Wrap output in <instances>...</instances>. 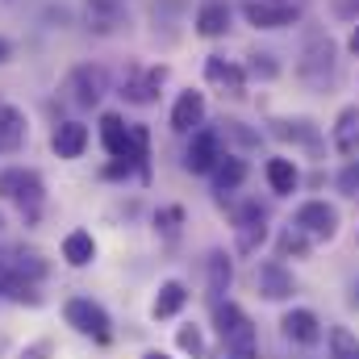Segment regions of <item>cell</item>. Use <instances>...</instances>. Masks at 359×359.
I'll list each match as a JSON object with an SVG mask.
<instances>
[{
	"label": "cell",
	"instance_id": "cell-4",
	"mask_svg": "<svg viewBox=\"0 0 359 359\" xmlns=\"http://www.w3.org/2000/svg\"><path fill=\"white\" fill-rule=\"evenodd\" d=\"M63 318H67V326L72 330H80V334H88L96 343H109V334H113V322H109V313L88 301V297H72L67 305H63Z\"/></svg>",
	"mask_w": 359,
	"mask_h": 359
},
{
	"label": "cell",
	"instance_id": "cell-28",
	"mask_svg": "<svg viewBox=\"0 0 359 359\" xmlns=\"http://www.w3.org/2000/svg\"><path fill=\"white\" fill-rule=\"evenodd\" d=\"M205 268H209V292H213V297H222V292L230 288V280H234V271H230V259H226L222 251H213V255L205 259Z\"/></svg>",
	"mask_w": 359,
	"mask_h": 359
},
{
	"label": "cell",
	"instance_id": "cell-37",
	"mask_svg": "<svg viewBox=\"0 0 359 359\" xmlns=\"http://www.w3.org/2000/svg\"><path fill=\"white\" fill-rule=\"evenodd\" d=\"M8 55H13V46H8V42L0 38V63H8Z\"/></svg>",
	"mask_w": 359,
	"mask_h": 359
},
{
	"label": "cell",
	"instance_id": "cell-36",
	"mask_svg": "<svg viewBox=\"0 0 359 359\" xmlns=\"http://www.w3.org/2000/svg\"><path fill=\"white\" fill-rule=\"evenodd\" d=\"M347 50H351V55H359V25L351 29V38H347Z\"/></svg>",
	"mask_w": 359,
	"mask_h": 359
},
{
	"label": "cell",
	"instance_id": "cell-39",
	"mask_svg": "<svg viewBox=\"0 0 359 359\" xmlns=\"http://www.w3.org/2000/svg\"><path fill=\"white\" fill-rule=\"evenodd\" d=\"M0 230H4V217H0Z\"/></svg>",
	"mask_w": 359,
	"mask_h": 359
},
{
	"label": "cell",
	"instance_id": "cell-18",
	"mask_svg": "<svg viewBox=\"0 0 359 359\" xmlns=\"http://www.w3.org/2000/svg\"><path fill=\"white\" fill-rule=\"evenodd\" d=\"M201 117H205V96L201 92H180L176 109H172V130L176 134H192L196 126H201Z\"/></svg>",
	"mask_w": 359,
	"mask_h": 359
},
{
	"label": "cell",
	"instance_id": "cell-13",
	"mask_svg": "<svg viewBox=\"0 0 359 359\" xmlns=\"http://www.w3.org/2000/svg\"><path fill=\"white\" fill-rule=\"evenodd\" d=\"M255 288H259V297H268V301H288V297H292V271L284 268L280 259H268V264L255 268Z\"/></svg>",
	"mask_w": 359,
	"mask_h": 359
},
{
	"label": "cell",
	"instance_id": "cell-27",
	"mask_svg": "<svg viewBox=\"0 0 359 359\" xmlns=\"http://www.w3.org/2000/svg\"><path fill=\"white\" fill-rule=\"evenodd\" d=\"M4 259H8V264H13L17 271H25V276H29L34 284H38V280L46 276V259H42L38 251H25V247H13V251H4Z\"/></svg>",
	"mask_w": 359,
	"mask_h": 359
},
{
	"label": "cell",
	"instance_id": "cell-15",
	"mask_svg": "<svg viewBox=\"0 0 359 359\" xmlns=\"http://www.w3.org/2000/svg\"><path fill=\"white\" fill-rule=\"evenodd\" d=\"M280 330H284V339H292V343H301V347H313V343L322 339V322H318L313 309H288V313L280 318Z\"/></svg>",
	"mask_w": 359,
	"mask_h": 359
},
{
	"label": "cell",
	"instance_id": "cell-16",
	"mask_svg": "<svg viewBox=\"0 0 359 359\" xmlns=\"http://www.w3.org/2000/svg\"><path fill=\"white\" fill-rule=\"evenodd\" d=\"M25 134H29V121L17 104H0V155H13L25 147Z\"/></svg>",
	"mask_w": 359,
	"mask_h": 359
},
{
	"label": "cell",
	"instance_id": "cell-23",
	"mask_svg": "<svg viewBox=\"0 0 359 359\" xmlns=\"http://www.w3.org/2000/svg\"><path fill=\"white\" fill-rule=\"evenodd\" d=\"M184 305H188V288L180 280H168V284H159V297H155L151 313H155V322H163V318H176Z\"/></svg>",
	"mask_w": 359,
	"mask_h": 359
},
{
	"label": "cell",
	"instance_id": "cell-30",
	"mask_svg": "<svg viewBox=\"0 0 359 359\" xmlns=\"http://www.w3.org/2000/svg\"><path fill=\"white\" fill-rule=\"evenodd\" d=\"M330 359H359V339L347 326H330Z\"/></svg>",
	"mask_w": 359,
	"mask_h": 359
},
{
	"label": "cell",
	"instance_id": "cell-7",
	"mask_svg": "<svg viewBox=\"0 0 359 359\" xmlns=\"http://www.w3.org/2000/svg\"><path fill=\"white\" fill-rule=\"evenodd\" d=\"M243 17H247L255 29H284V25H297L301 8L288 4V0H247V4H243Z\"/></svg>",
	"mask_w": 359,
	"mask_h": 359
},
{
	"label": "cell",
	"instance_id": "cell-5",
	"mask_svg": "<svg viewBox=\"0 0 359 359\" xmlns=\"http://www.w3.org/2000/svg\"><path fill=\"white\" fill-rule=\"evenodd\" d=\"M292 226H297L301 234H309L313 243H326V238L339 234V209L326 205V201H305V205L292 213Z\"/></svg>",
	"mask_w": 359,
	"mask_h": 359
},
{
	"label": "cell",
	"instance_id": "cell-26",
	"mask_svg": "<svg viewBox=\"0 0 359 359\" xmlns=\"http://www.w3.org/2000/svg\"><path fill=\"white\" fill-rule=\"evenodd\" d=\"M243 180H247V163H243L238 155H226V159L213 168V188H217V192H234Z\"/></svg>",
	"mask_w": 359,
	"mask_h": 359
},
{
	"label": "cell",
	"instance_id": "cell-22",
	"mask_svg": "<svg viewBox=\"0 0 359 359\" xmlns=\"http://www.w3.org/2000/svg\"><path fill=\"white\" fill-rule=\"evenodd\" d=\"M264 176H268V184H271V192H276V196H292V192H297V184H301V172H297V163H292V159H268Z\"/></svg>",
	"mask_w": 359,
	"mask_h": 359
},
{
	"label": "cell",
	"instance_id": "cell-12",
	"mask_svg": "<svg viewBox=\"0 0 359 359\" xmlns=\"http://www.w3.org/2000/svg\"><path fill=\"white\" fill-rule=\"evenodd\" d=\"M0 297H4V301H17V305H42L38 284H34L25 271L13 268L4 255H0Z\"/></svg>",
	"mask_w": 359,
	"mask_h": 359
},
{
	"label": "cell",
	"instance_id": "cell-21",
	"mask_svg": "<svg viewBox=\"0 0 359 359\" xmlns=\"http://www.w3.org/2000/svg\"><path fill=\"white\" fill-rule=\"evenodd\" d=\"M334 147H339V155H355L359 151V109L355 104H347L343 113H339V121H334Z\"/></svg>",
	"mask_w": 359,
	"mask_h": 359
},
{
	"label": "cell",
	"instance_id": "cell-33",
	"mask_svg": "<svg viewBox=\"0 0 359 359\" xmlns=\"http://www.w3.org/2000/svg\"><path fill=\"white\" fill-rule=\"evenodd\" d=\"M251 76H264V80H276L280 67L271 63V55H251Z\"/></svg>",
	"mask_w": 359,
	"mask_h": 359
},
{
	"label": "cell",
	"instance_id": "cell-35",
	"mask_svg": "<svg viewBox=\"0 0 359 359\" xmlns=\"http://www.w3.org/2000/svg\"><path fill=\"white\" fill-rule=\"evenodd\" d=\"M46 355H50V343H38V347L25 351V359H46Z\"/></svg>",
	"mask_w": 359,
	"mask_h": 359
},
{
	"label": "cell",
	"instance_id": "cell-25",
	"mask_svg": "<svg viewBox=\"0 0 359 359\" xmlns=\"http://www.w3.org/2000/svg\"><path fill=\"white\" fill-rule=\"evenodd\" d=\"M63 259H67L72 268H88L92 259H96V243H92L88 230H72V234L63 238Z\"/></svg>",
	"mask_w": 359,
	"mask_h": 359
},
{
	"label": "cell",
	"instance_id": "cell-10",
	"mask_svg": "<svg viewBox=\"0 0 359 359\" xmlns=\"http://www.w3.org/2000/svg\"><path fill=\"white\" fill-rule=\"evenodd\" d=\"M163 80H168V67L163 63L159 67H130V76L121 84V96L130 104H151L159 96V88H163Z\"/></svg>",
	"mask_w": 359,
	"mask_h": 359
},
{
	"label": "cell",
	"instance_id": "cell-20",
	"mask_svg": "<svg viewBox=\"0 0 359 359\" xmlns=\"http://www.w3.org/2000/svg\"><path fill=\"white\" fill-rule=\"evenodd\" d=\"M226 29H230V4H226V0L201 4V13H196V34H201V38H222Z\"/></svg>",
	"mask_w": 359,
	"mask_h": 359
},
{
	"label": "cell",
	"instance_id": "cell-24",
	"mask_svg": "<svg viewBox=\"0 0 359 359\" xmlns=\"http://www.w3.org/2000/svg\"><path fill=\"white\" fill-rule=\"evenodd\" d=\"M205 80H209V84H226L234 96H238L243 84H247L243 67H234V63H230V59H222V55H209V63H205Z\"/></svg>",
	"mask_w": 359,
	"mask_h": 359
},
{
	"label": "cell",
	"instance_id": "cell-17",
	"mask_svg": "<svg viewBox=\"0 0 359 359\" xmlns=\"http://www.w3.org/2000/svg\"><path fill=\"white\" fill-rule=\"evenodd\" d=\"M271 134L292 142V147H305L309 155H322V134L313 121H271Z\"/></svg>",
	"mask_w": 359,
	"mask_h": 359
},
{
	"label": "cell",
	"instance_id": "cell-38",
	"mask_svg": "<svg viewBox=\"0 0 359 359\" xmlns=\"http://www.w3.org/2000/svg\"><path fill=\"white\" fill-rule=\"evenodd\" d=\"M142 359H168V355H163V351H147Z\"/></svg>",
	"mask_w": 359,
	"mask_h": 359
},
{
	"label": "cell",
	"instance_id": "cell-2",
	"mask_svg": "<svg viewBox=\"0 0 359 359\" xmlns=\"http://www.w3.org/2000/svg\"><path fill=\"white\" fill-rule=\"evenodd\" d=\"M334 72H339V50H334L330 38H313V42L301 50V59H297V80L313 92L330 88V84H334Z\"/></svg>",
	"mask_w": 359,
	"mask_h": 359
},
{
	"label": "cell",
	"instance_id": "cell-6",
	"mask_svg": "<svg viewBox=\"0 0 359 359\" xmlns=\"http://www.w3.org/2000/svg\"><path fill=\"white\" fill-rule=\"evenodd\" d=\"M222 159H226L222 138H217L213 130H192V142H188V151H184V168H188L192 176H209Z\"/></svg>",
	"mask_w": 359,
	"mask_h": 359
},
{
	"label": "cell",
	"instance_id": "cell-9",
	"mask_svg": "<svg viewBox=\"0 0 359 359\" xmlns=\"http://www.w3.org/2000/svg\"><path fill=\"white\" fill-rule=\"evenodd\" d=\"M67 92H72V100L80 104V109H92V104H100V96L109 92V76H104V67H76L72 76H67Z\"/></svg>",
	"mask_w": 359,
	"mask_h": 359
},
{
	"label": "cell",
	"instance_id": "cell-8",
	"mask_svg": "<svg viewBox=\"0 0 359 359\" xmlns=\"http://www.w3.org/2000/svg\"><path fill=\"white\" fill-rule=\"evenodd\" d=\"M100 142L113 159L121 163H138V142H134V126H126L117 113H104L100 117Z\"/></svg>",
	"mask_w": 359,
	"mask_h": 359
},
{
	"label": "cell",
	"instance_id": "cell-11",
	"mask_svg": "<svg viewBox=\"0 0 359 359\" xmlns=\"http://www.w3.org/2000/svg\"><path fill=\"white\" fill-rule=\"evenodd\" d=\"M234 234H238V251H255L264 238H268V213L255 205V201H247L243 209H238V217H234Z\"/></svg>",
	"mask_w": 359,
	"mask_h": 359
},
{
	"label": "cell",
	"instance_id": "cell-1",
	"mask_svg": "<svg viewBox=\"0 0 359 359\" xmlns=\"http://www.w3.org/2000/svg\"><path fill=\"white\" fill-rule=\"evenodd\" d=\"M213 326H217L226 351L234 359H255V351H259L255 326H251V318H247L234 301H217V305H213Z\"/></svg>",
	"mask_w": 359,
	"mask_h": 359
},
{
	"label": "cell",
	"instance_id": "cell-19",
	"mask_svg": "<svg viewBox=\"0 0 359 359\" xmlns=\"http://www.w3.org/2000/svg\"><path fill=\"white\" fill-rule=\"evenodd\" d=\"M50 147H55L59 159H80L84 147H88V126H80V121H63V126L55 130Z\"/></svg>",
	"mask_w": 359,
	"mask_h": 359
},
{
	"label": "cell",
	"instance_id": "cell-34",
	"mask_svg": "<svg viewBox=\"0 0 359 359\" xmlns=\"http://www.w3.org/2000/svg\"><path fill=\"white\" fill-rule=\"evenodd\" d=\"M334 13L343 21H359V0H334Z\"/></svg>",
	"mask_w": 359,
	"mask_h": 359
},
{
	"label": "cell",
	"instance_id": "cell-31",
	"mask_svg": "<svg viewBox=\"0 0 359 359\" xmlns=\"http://www.w3.org/2000/svg\"><path fill=\"white\" fill-rule=\"evenodd\" d=\"M339 192H347V196L359 192V159H347V168L339 172Z\"/></svg>",
	"mask_w": 359,
	"mask_h": 359
},
{
	"label": "cell",
	"instance_id": "cell-29",
	"mask_svg": "<svg viewBox=\"0 0 359 359\" xmlns=\"http://www.w3.org/2000/svg\"><path fill=\"white\" fill-rule=\"evenodd\" d=\"M309 251H313V238H309V234H301V230H297V226L288 222V226H284V234H280V255L305 259Z\"/></svg>",
	"mask_w": 359,
	"mask_h": 359
},
{
	"label": "cell",
	"instance_id": "cell-3",
	"mask_svg": "<svg viewBox=\"0 0 359 359\" xmlns=\"http://www.w3.org/2000/svg\"><path fill=\"white\" fill-rule=\"evenodd\" d=\"M0 196L34 213L42 205V196H46V184H42V176L34 168H4L0 172Z\"/></svg>",
	"mask_w": 359,
	"mask_h": 359
},
{
	"label": "cell",
	"instance_id": "cell-14",
	"mask_svg": "<svg viewBox=\"0 0 359 359\" xmlns=\"http://www.w3.org/2000/svg\"><path fill=\"white\" fill-rule=\"evenodd\" d=\"M84 21L92 34H117L126 25V4L121 0H84Z\"/></svg>",
	"mask_w": 359,
	"mask_h": 359
},
{
	"label": "cell",
	"instance_id": "cell-32",
	"mask_svg": "<svg viewBox=\"0 0 359 359\" xmlns=\"http://www.w3.org/2000/svg\"><path fill=\"white\" fill-rule=\"evenodd\" d=\"M176 343H180V351H188V355H201L205 351V343H201V330L196 326H184L176 334Z\"/></svg>",
	"mask_w": 359,
	"mask_h": 359
}]
</instances>
